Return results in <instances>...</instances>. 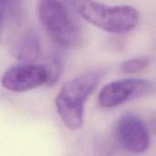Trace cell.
<instances>
[{
  "instance_id": "6da1fadb",
  "label": "cell",
  "mask_w": 156,
  "mask_h": 156,
  "mask_svg": "<svg viewBox=\"0 0 156 156\" xmlns=\"http://www.w3.org/2000/svg\"><path fill=\"white\" fill-rule=\"evenodd\" d=\"M101 80V73L90 71L75 77L63 84L58 91L55 105L64 125L77 131L81 128L84 119V105Z\"/></svg>"
},
{
  "instance_id": "7a4b0ae2",
  "label": "cell",
  "mask_w": 156,
  "mask_h": 156,
  "mask_svg": "<svg viewBox=\"0 0 156 156\" xmlns=\"http://www.w3.org/2000/svg\"><path fill=\"white\" fill-rule=\"evenodd\" d=\"M81 16L93 26L111 33H126L133 30L139 23V12L132 5L110 6L95 1L79 3Z\"/></svg>"
},
{
  "instance_id": "3957f363",
  "label": "cell",
  "mask_w": 156,
  "mask_h": 156,
  "mask_svg": "<svg viewBox=\"0 0 156 156\" xmlns=\"http://www.w3.org/2000/svg\"><path fill=\"white\" fill-rule=\"evenodd\" d=\"M39 19L48 36L63 48H70L79 39L78 28L67 6L60 1L43 0L37 4Z\"/></svg>"
},
{
  "instance_id": "277c9868",
  "label": "cell",
  "mask_w": 156,
  "mask_h": 156,
  "mask_svg": "<svg viewBox=\"0 0 156 156\" xmlns=\"http://www.w3.org/2000/svg\"><path fill=\"white\" fill-rule=\"evenodd\" d=\"M48 71L47 67L23 62L6 69L1 79L2 86L13 92H25L48 83Z\"/></svg>"
},
{
  "instance_id": "5b68a950",
  "label": "cell",
  "mask_w": 156,
  "mask_h": 156,
  "mask_svg": "<svg viewBox=\"0 0 156 156\" xmlns=\"http://www.w3.org/2000/svg\"><path fill=\"white\" fill-rule=\"evenodd\" d=\"M151 83L142 79H125L106 84L99 93L98 101L102 108H114L149 90Z\"/></svg>"
},
{
  "instance_id": "8992f818",
  "label": "cell",
  "mask_w": 156,
  "mask_h": 156,
  "mask_svg": "<svg viewBox=\"0 0 156 156\" xmlns=\"http://www.w3.org/2000/svg\"><path fill=\"white\" fill-rule=\"evenodd\" d=\"M116 133L122 146L130 153L142 154L150 145L149 132L143 120L134 114L126 113L120 117Z\"/></svg>"
},
{
  "instance_id": "52a82bcc",
  "label": "cell",
  "mask_w": 156,
  "mask_h": 156,
  "mask_svg": "<svg viewBox=\"0 0 156 156\" xmlns=\"http://www.w3.org/2000/svg\"><path fill=\"white\" fill-rule=\"evenodd\" d=\"M11 52L17 59L32 63L40 56V44L35 35L27 33L15 41Z\"/></svg>"
},
{
  "instance_id": "ba28073f",
  "label": "cell",
  "mask_w": 156,
  "mask_h": 156,
  "mask_svg": "<svg viewBox=\"0 0 156 156\" xmlns=\"http://www.w3.org/2000/svg\"><path fill=\"white\" fill-rule=\"evenodd\" d=\"M149 64L150 61L146 57H137L122 61L119 67L121 71L125 74H136L147 69Z\"/></svg>"
}]
</instances>
